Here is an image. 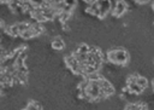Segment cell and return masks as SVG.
I'll return each mask as SVG.
<instances>
[{
  "label": "cell",
  "instance_id": "4fadbf2b",
  "mask_svg": "<svg viewBox=\"0 0 154 110\" xmlns=\"http://www.w3.org/2000/svg\"><path fill=\"white\" fill-rule=\"evenodd\" d=\"M2 25H4V23H2V21L0 19V28H2Z\"/></svg>",
  "mask_w": 154,
  "mask_h": 110
},
{
  "label": "cell",
  "instance_id": "52a82bcc",
  "mask_svg": "<svg viewBox=\"0 0 154 110\" xmlns=\"http://www.w3.org/2000/svg\"><path fill=\"white\" fill-rule=\"evenodd\" d=\"M89 50H90V46L83 44V45H81V46L77 47V50L75 51V53H77V54H87L89 52Z\"/></svg>",
  "mask_w": 154,
  "mask_h": 110
},
{
  "label": "cell",
  "instance_id": "9c48e42d",
  "mask_svg": "<svg viewBox=\"0 0 154 110\" xmlns=\"http://www.w3.org/2000/svg\"><path fill=\"white\" fill-rule=\"evenodd\" d=\"M25 110H42V109H41V106H40L37 103L32 102V103H30V104L25 108Z\"/></svg>",
  "mask_w": 154,
  "mask_h": 110
},
{
  "label": "cell",
  "instance_id": "8992f818",
  "mask_svg": "<svg viewBox=\"0 0 154 110\" xmlns=\"http://www.w3.org/2000/svg\"><path fill=\"white\" fill-rule=\"evenodd\" d=\"M52 47L54 48V50H63L64 48V46H65V44H64V41L60 39V37H54L53 40H52Z\"/></svg>",
  "mask_w": 154,
  "mask_h": 110
},
{
  "label": "cell",
  "instance_id": "5b68a950",
  "mask_svg": "<svg viewBox=\"0 0 154 110\" xmlns=\"http://www.w3.org/2000/svg\"><path fill=\"white\" fill-rule=\"evenodd\" d=\"M123 110H150V109L144 102H134L126 104Z\"/></svg>",
  "mask_w": 154,
  "mask_h": 110
},
{
  "label": "cell",
  "instance_id": "6da1fadb",
  "mask_svg": "<svg viewBox=\"0 0 154 110\" xmlns=\"http://www.w3.org/2000/svg\"><path fill=\"white\" fill-rule=\"evenodd\" d=\"M148 86H149L148 79L138 73L130 74L125 81V89L130 94H134V95L142 94L148 88Z\"/></svg>",
  "mask_w": 154,
  "mask_h": 110
},
{
  "label": "cell",
  "instance_id": "7a4b0ae2",
  "mask_svg": "<svg viewBox=\"0 0 154 110\" xmlns=\"http://www.w3.org/2000/svg\"><path fill=\"white\" fill-rule=\"evenodd\" d=\"M106 59L119 66H125L130 62V53L125 48H111L106 53Z\"/></svg>",
  "mask_w": 154,
  "mask_h": 110
},
{
  "label": "cell",
  "instance_id": "ba28073f",
  "mask_svg": "<svg viewBox=\"0 0 154 110\" xmlns=\"http://www.w3.org/2000/svg\"><path fill=\"white\" fill-rule=\"evenodd\" d=\"M29 2H30V5H31L34 8H37V7L43 6V5L47 2V0H29Z\"/></svg>",
  "mask_w": 154,
  "mask_h": 110
},
{
  "label": "cell",
  "instance_id": "5bb4252c",
  "mask_svg": "<svg viewBox=\"0 0 154 110\" xmlns=\"http://www.w3.org/2000/svg\"><path fill=\"white\" fill-rule=\"evenodd\" d=\"M84 1H87V2H89V4H90V2H93L94 0H84Z\"/></svg>",
  "mask_w": 154,
  "mask_h": 110
},
{
  "label": "cell",
  "instance_id": "7c38bea8",
  "mask_svg": "<svg viewBox=\"0 0 154 110\" xmlns=\"http://www.w3.org/2000/svg\"><path fill=\"white\" fill-rule=\"evenodd\" d=\"M152 10H153V12H154V0H153V2H152Z\"/></svg>",
  "mask_w": 154,
  "mask_h": 110
},
{
  "label": "cell",
  "instance_id": "3957f363",
  "mask_svg": "<svg viewBox=\"0 0 154 110\" xmlns=\"http://www.w3.org/2000/svg\"><path fill=\"white\" fill-rule=\"evenodd\" d=\"M112 10L111 0H94L88 7V12L99 18H105Z\"/></svg>",
  "mask_w": 154,
  "mask_h": 110
},
{
  "label": "cell",
  "instance_id": "8fae6325",
  "mask_svg": "<svg viewBox=\"0 0 154 110\" xmlns=\"http://www.w3.org/2000/svg\"><path fill=\"white\" fill-rule=\"evenodd\" d=\"M152 88H153V92H154V77H153V80H152Z\"/></svg>",
  "mask_w": 154,
  "mask_h": 110
},
{
  "label": "cell",
  "instance_id": "277c9868",
  "mask_svg": "<svg viewBox=\"0 0 154 110\" xmlns=\"http://www.w3.org/2000/svg\"><path fill=\"white\" fill-rule=\"evenodd\" d=\"M128 8H129V6H128V4H126L125 0H117L114 2V5L112 6L111 12H112V16L113 17L119 18V17H123L128 12Z\"/></svg>",
  "mask_w": 154,
  "mask_h": 110
},
{
  "label": "cell",
  "instance_id": "30bf717a",
  "mask_svg": "<svg viewBox=\"0 0 154 110\" xmlns=\"http://www.w3.org/2000/svg\"><path fill=\"white\" fill-rule=\"evenodd\" d=\"M136 4H138V5H146V4H148L150 0H134Z\"/></svg>",
  "mask_w": 154,
  "mask_h": 110
}]
</instances>
